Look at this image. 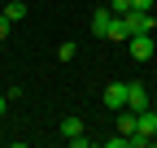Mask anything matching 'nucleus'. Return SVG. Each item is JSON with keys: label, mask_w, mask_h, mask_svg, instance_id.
Instances as JSON below:
<instances>
[{"label": "nucleus", "mask_w": 157, "mask_h": 148, "mask_svg": "<svg viewBox=\"0 0 157 148\" xmlns=\"http://www.w3.org/2000/svg\"><path fill=\"white\" fill-rule=\"evenodd\" d=\"M74 52H78L74 44H61V48H57V57H61V61H74Z\"/></svg>", "instance_id": "nucleus-9"}, {"label": "nucleus", "mask_w": 157, "mask_h": 148, "mask_svg": "<svg viewBox=\"0 0 157 148\" xmlns=\"http://www.w3.org/2000/svg\"><path fill=\"white\" fill-rule=\"evenodd\" d=\"M5 109H9V96H0V118H5Z\"/></svg>", "instance_id": "nucleus-13"}, {"label": "nucleus", "mask_w": 157, "mask_h": 148, "mask_svg": "<svg viewBox=\"0 0 157 148\" xmlns=\"http://www.w3.org/2000/svg\"><path fill=\"white\" fill-rule=\"evenodd\" d=\"M153 135H157V113H153V109H140V113H135V131L127 135V144L131 148H144Z\"/></svg>", "instance_id": "nucleus-1"}, {"label": "nucleus", "mask_w": 157, "mask_h": 148, "mask_svg": "<svg viewBox=\"0 0 157 148\" xmlns=\"http://www.w3.org/2000/svg\"><path fill=\"white\" fill-rule=\"evenodd\" d=\"M105 105L113 109V113H118V109H127V83H118V79H113V83L105 87Z\"/></svg>", "instance_id": "nucleus-6"}, {"label": "nucleus", "mask_w": 157, "mask_h": 148, "mask_svg": "<svg viewBox=\"0 0 157 148\" xmlns=\"http://www.w3.org/2000/svg\"><path fill=\"white\" fill-rule=\"evenodd\" d=\"M131 9H144V13H148V9H153V0H131Z\"/></svg>", "instance_id": "nucleus-11"}, {"label": "nucleus", "mask_w": 157, "mask_h": 148, "mask_svg": "<svg viewBox=\"0 0 157 148\" xmlns=\"http://www.w3.org/2000/svg\"><path fill=\"white\" fill-rule=\"evenodd\" d=\"M0 5H5V0H0Z\"/></svg>", "instance_id": "nucleus-14"}, {"label": "nucleus", "mask_w": 157, "mask_h": 148, "mask_svg": "<svg viewBox=\"0 0 157 148\" xmlns=\"http://www.w3.org/2000/svg\"><path fill=\"white\" fill-rule=\"evenodd\" d=\"M113 22H118L113 9H96L92 13V35H96V39H113Z\"/></svg>", "instance_id": "nucleus-3"}, {"label": "nucleus", "mask_w": 157, "mask_h": 148, "mask_svg": "<svg viewBox=\"0 0 157 148\" xmlns=\"http://www.w3.org/2000/svg\"><path fill=\"white\" fill-rule=\"evenodd\" d=\"M109 9H113L118 17H122V13H131V0H113V5H109Z\"/></svg>", "instance_id": "nucleus-10"}, {"label": "nucleus", "mask_w": 157, "mask_h": 148, "mask_svg": "<svg viewBox=\"0 0 157 148\" xmlns=\"http://www.w3.org/2000/svg\"><path fill=\"white\" fill-rule=\"evenodd\" d=\"M5 35H9V22H5V17H0V39H5Z\"/></svg>", "instance_id": "nucleus-12"}, {"label": "nucleus", "mask_w": 157, "mask_h": 148, "mask_svg": "<svg viewBox=\"0 0 157 148\" xmlns=\"http://www.w3.org/2000/svg\"><path fill=\"white\" fill-rule=\"evenodd\" d=\"M61 135H66V144H74V148H87V135H83V122H78L74 113H70V118H61Z\"/></svg>", "instance_id": "nucleus-4"}, {"label": "nucleus", "mask_w": 157, "mask_h": 148, "mask_svg": "<svg viewBox=\"0 0 157 148\" xmlns=\"http://www.w3.org/2000/svg\"><path fill=\"white\" fill-rule=\"evenodd\" d=\"M127 109H135V113L148 109V87L144 83H127Z\"/></svg>", "instance_id": "nucleus-5"}, {"label": "nucleus", "mask_w": 157, "mask_h": 148, "mask_svg": "<svg viewBox=\"0 0 157 148\" xmlns=\"http://www.w3.org/2000/svg\"><path fill=\"white\" fill-rule=\"evenodd\" d=\"M131 57L135 61H148L153 57V35H131Z\"/></svg>", "instance_id": "nucleus-7"}, {"label": "nucleus", "mask_w": 157, "mask_h": 148, "mask_svg": "<svg viewBox=\"0 0 157 148\" xmlns=\"http://www.w3.org/2000/svg\"><path fill=\"white\" fill-rule=\"evenodd\" d=\"M122 22H127V35H148V31H157V17H148L144 9L122 13Z\"/></svg>", "instance_id": "nucleus-2"}, {"label": "nucleus", "mask_w": 157, "mask_h": 148, "mask_svg": "<svg viewBox=\"0 0 157 148\" xmlns=\"http://www.w3.org/2000/svg\"><path fill=\"white\" fill-rule=\"evenodd\" d=\"M0 17H5L9 26L22 22V17H26V5H22V0H5V5H0Z\"/></svg>", "instance_id": "nucleus-8"}]
</instances>
